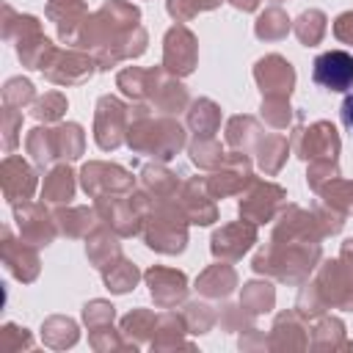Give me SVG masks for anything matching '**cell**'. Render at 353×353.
Returning <instances> with one entry per match:
<instances>
[{"label": "cell", "instance_id": "6da1fadb", "mask_svg": "<svg viewBox=\"0 0 353 353\" xmlns=\"http://www.w3.org/2000/svg\"><path fill=\"white\" fill-rule=\"evenodd\" d=\"M127 113H130L127 143L132 152L152 154L157 160H171L185 149V130L171 116L152 119L149 105H135Z\"/></svg>", "mask_w": 353, "mask_h": 353}, {"label": "cell", "instance_id": "7a4b0ae2", "mask_svg": "<svg viewBox=\"0 0 353 353\" xmlns=\"http://www.w3.org/2000/svg\"><path fill=\"white\" fill-rule=\"evenodd\" d=\"M320 262V243H268L254 256V270L279 281H303Z\"/></svg>", "mask_w": 353, "mask_h": 353}, {"label": "cell", "instance_id": "3957f363", "mask_svg": "<svg viewBox=\"0 0 353 353\" xmlns=\"http://www.w3.org/2000/svg\"><path fill=\"white\" fill-rule=\"evenodd\" d=\"M188 215L182 212L176 199H165V201H154L152 210L143 218L141 234L146 240L149 248L160 251V254H182L185 243H188Z\"/></svg>", "mask_w": 353, "mask_h": 353}, {"label": "cell", "instance_id": "277c9868", "mask_svg": "<svg viewBox=\"0 0 353 353\" xmlns=\"http://www.w3.org/2000/svg\"><path fill=\"white\" fill-rule=\"evenodd\" d=\"M130 108L119 99L105 94L97 102V113H94V141L102 152H113L127 141V127H130Z\"/></svg>", "mask_w": 353, "mask_h": 353}, {"label": "cell", "instance_id": "5b68a950", "mask_svg": "<svg viewBox=\"0 0 353 353\" xmlns=\"http://www.w3.org/2000/svg\"><path fill=\"white\" fill-rule=\"evenodd\" d=\"M80 185H83V190L91 199H99V196H124V193H132L135 176L127 168L116 165V163L91 160L80 171Z\"/></svg>", "mask_w": 353, "mask_h": 353}, {"label": "cell", "instance_id": "8992f818", "mask_svg": "<svg viewBox=\"0 0 353 353\" xmlns=\"http://www.w3.org/2000/svg\"><path fill=\"white\" fill-rule=\"evenodd\" d=\"M199 63V44L190 28L174 25L163 39V69L174 77H188Z\"/></svg>", "mask_w": 353, "mask_h": 353}, {"label": "cell", "instance_id": "52a82bcc", "mask_svg": "<svg viewBox=\"0 0 353 353\" xmlns=\"http://www.w3.org/2000/svg\"><path fill=\"white\" fill-rule=\"evenodd\" d=\"M292 146H295L298 157H303L306 163H312V160H336V154H339V132H336V127L331 121H314L306 130L295 127Z\"/></svg>", "mask_w": 353, "mask_h": 353}, {"label": "cell", "instance_id": "ba28073f", "mask_svg": "<svg viewBox=\"0 0 353 353\" xmlns=\"http://www.w3.org/2000/svg\"><path fill=\"white\" fill-rule=\"evenodd\" d=\"M254 182L251 174V160L245 152H229L223 157V163L218 168H212V174L207 176V188L212 193V199H223L232 193H243L248 185Z\"/></svg>", "mask_w": 353, "mask_h": 353}, {"label": "cell", "instance_id": "9c48e42d", "mask_svg": "<svg viewBox=\"0 0 353 353\" xmlns=\"http://www.w3.org/2000/svg\"><path fill=\"white\" fill-rule=\"evenodd\" d=\"M284 207V190L276 182H262L254 179L240 199V215L251 223H265L273 221V215Z\"/></svg>", "mask_w": 353, "mask_h": 353}, {"label": "cell", "instance_id": "30bf717a", "mask_svg": "<svg viewBox=\"0 0 353 353\" xmlns=\"http://www.w3.org/2000/svg\"><path fill=\"white\" fill-rule=\"evenodd\" d=\"M14 221L19 226V237L30 245H50L58 234L55 218H50L44 201H22L14 204Z\"/></svg>", "mask_w": 353, "mask_h": 353}, {"label": "cell", "instance_id": "8fae6325", "mask_svg": "<svg viewBox=\"0 0 353 353\" xmlns=\"http://www.w3.org/2000/svg\"><path fill=\"white\" fill-rule=\"evenodd\" d=\"M254 80H256L262 97H284V99H290V94L295 88V69H292V63L287 58H281L279 52H270V55L256 61Z\"/></svg>", "mask_w": 353, "mask_h": 353}, {"label": "cell", "instance_id": "7c38bea8", "mask_svg": "<svg viewBox=\"0 0 353 353\" xmlns=\"http://www.w3.org/2000/svg\"><path fill=\"white\" fill-rule=\"evenodd\" d=\"M312 77L317 85L328 91H350L353 88V55L345 50H328L314 58Z\"/></svg>", "mask_w": 353, "mask_h": 353}, {"label": "cell", "instance_id": "4fadbf2b", "mask_svg": "<svg viewBox=\"0 0 353 353\" xmlns=\"http://www.w3.org/2000/svg\"><path fill=\"white\" fill-rule=\"evenodd\" d=\"M256 243V223L251 221H234V223H226L221 226L212 240H210V251L215 259H223V262H234L240 259L251 245Z\"/></svg>", "mask_w": 353, "mask_h": 353}, {"label": "cell", "instance_id": "5bb4252c", "mask_svg": "<svg viewBox=\"0 0 353 353\" xmlns=\"http://www.w3.org/2000/svg\"><path fill=\"white\" fill-rule=\"evenodd\" d=\"M94 69H97L94 55H85L80 50H58L50 66L44 69V74L55 85H80L94 74Z\"/></svg>", "mask_w": 353, "mask_h": 353}, {"label": "cell", "instance_id": "9a60e30c", "mask_svg": "<svg viewBox=\"0 0 353 353\" xmlns=\"http://www.w3.org/2000/svg\"><path fill=\"white\" fill-rule=\"evenodd\" d=\"M176 201L182 207V212L188 215L190 223H199V226H210L212 221H218V207L212 201V193L207 188V179H188L182 182L179 193H176Z\"/></svg>", "mask_w": 353, "mask_h": 353}, {"label": "cell", "instance_id": "2e32d148", "mask_svg": "<svg viewBox=\"0 0 353 353\" xmlns=\"http://www.w3.org/2000/svg\"><path fill=\"white\" fill-rule=\"evenodd\" d=\"M143 279H146V287H149L154 303L163 306V309H174L185 298V292H188L185 273L182 270H174V268L154 265V268H149L143 273Z\"/></svg>", "mask_w": 353, "mask_h": 353}, {"label": "cell", "instance_id": "e0dca14e", "mask_svg": "<svg viewBox=\"0 0 353 353\" xmlns=\"http://www.w3.org/2000/svg\"><path fill=\"white\" fill-rule=\"evenodd\" d=\"M0 185H3L6 201H11V204L30 201V196L36 190V174L19 154H8L0 165Z\"/></svg>", "mask_w": 353, "mask_h": 353}, {"label": "cell", "instance_id": "ac0fdd59", "mask_svg": "<svg viewBox=\"0 0 353 353\" xmlns=\"http://www.w3.org/2000/svg\"><path fill=\"white\" fill-rule=\"evenodd\" d=\"M47 17L58 28V39L66 44H77L80 28L88 19L83 0H47Z\"/></svg>", "mask_w": 353, "mask_h": 353}, {"label": "cell", "instance_id": "d6986e66", "mask_svg": "<svg viewBox=\"0 0 353 353\" xmlns=\"http://www.w3.org/2000/svg\"><path fill=\"white\" fill-rule=\"evenodd\" d=\"M3 262L19 281H33L39 276V254L36 245L25 240H11V232L3 229Z\"/></svg>", "mask_w": 353, "mask_h": 353}, {"label": "cell", "instance_id": "ffe728a7", "mask_svg": "<svg viewBox=\"0 0 353 353\" xmlns=\"http://www.w3.org/2000/svg\"><path fill=\"white\" fill-rule=\"evenodd\" d=\"M165 77V69L163 66H154V69H141V66H127L119 72L116 77V85L121 88L124 97L135 99V102H143V99H152L160 80Z\"/></svg>", "mask_w": 353, "mask_h": 353}, {"label": "cell", "instance_id": "44dd1931", "mask_svg": "<svg viewBox=\"0 0 353 353\" xmlns=\"http://www.w3.org/2000/svg\"><path fill=\"white\" fill-rule=\"evenodd\" d=\"M179 179H176V174H171L165 165H143V171H141V190L149 196V199H154V201H165V199H176V193H179Z\"/></svg>", "mask_w": 353, "mask_h": 353}, {"label": "cell", "instance_id": "7402d4cb", "mask_svg": "<svg viewBox=\"0 0 353 353\" xmlns=\"http://www.w3.org/2000/svg\"><path fill=\"white\" fill-rule=\"evenodd\" d=\"M234 287H237V273H234V268L223 265V259L218 265H210L207 270H201V276L196 279V290L207 298H226Z\"/></svg>", "mask_w": 353, "mask_h": 353}, {"label": "cell", "instance_id": "603a6c76", "mask_svg": "<svg viewBox=\"0 0 353 353\" xmlns=\"http://www.w3.org/2000/svg\"><path fill=\"white\" fill-rule=\"evenodd\" d=\"M188 127H190V132H196L201 138H215V132L221 127V108L212 99L199 97L196 102L188 105Z\"/></svg>", "mask_w": 353, "mask_h": 353}, {"label": "cell", "instance_id": "cb8c5ba5", "mask_svg": "<svg viewBox=\"0 0 353 353\" xmlns=\"http://www.w3.org/2000/svg\"><path fill=\"white\" fill-rule=\"evenodd\" d=\"M152 105H154L163 116H174V113H179V110H185V108L190 105L188 88H185L174 74L165 72V77L160 80V85H157V91H154V97H152Z\"/></svg>", "mask_w": 353, "mask_h": 353}, {"label": "cell", "instance_id": "d4e9b609", "mask_svg": "<svg viewBox=\"0 0 353 353\" xmlns=\"http://www.w3.org/2000/svg\"><path fill=\"white\" fill-rule=\"evenodd\" d=\"M97 221H99L97 210L88 207H66L55 212L58 232H63L66 237H88L97 229Z\"/></svg>", "mask_w": 353, "mask_h": 353}, {"label": "cell", "instance_id": "484cf974", "mask_svg": "<svg viewBox=\"0 0 353 353\" xmlns=\"http://www.w3.org/2000/svg\"><path fill=\"white\" fill-rule=\"evenodd\" d=\"M273 347H306V325L301 323L298 312H284L276 317L273 323V336H270Z\"/></svg>", "mask_w": 353, "mask_h": 353}, {"label": "cell", "instance_id": "4316f807", "mask_svg": "<svg viewBox=\"0 0 353 353\" xmlns=\"http://www.w3.org/2000/svg\"><path fill=\"white\" fill-rule=\"evenodd\" d=\"M287 154H290V141L279 132L262 135L256 143V163L265 174H279L281 165L287 163Z\"/></svg>", "mask_w": 353, "mask_h": 353}, {"label": "cell", "instance_id": "83f0119b", "mask_svg": "<svg viewBox=\"0 0 353 353\" xmlns=\"http://www.w3.org/2000/svg\"><path fill=\"white\" fill-rule=\"evenodd\" d=\"M74 171L63 163V165H55L47 176H44V185H41V199L50 201V204H69L72 196H74Z\"/></svg>", "mask_w": 353, "mask_h": 353}, {"label": "cell", "instance_id": "f1b7e54d", "mask_svg": "<svg viewBox=\"0 0 353 353\" xmlns=\"http://www.w3.org/2000/svg\"><path fill=\"white\" fill-rule=\"evenodd\" d=\"M262 124L254 119V116H232L226 121V143L237 152H245V149H256L259 138H262Z\"/></svg>", "mask_w": 353, "mask_h": 353}, {"label": "cell", "instance_id": "f546056e", "mask_svg": "<svg viewBox=\"0 0 353 353\" xmlns=\"http://www.w3.org/2000/svg\"><path fill=\"white\" fill-rule=\"evenodd\" d=\"M85 254H88L91 265L99 268V270H102L105 265H110L113 259H119V256H121V245H119V240H116V232H110L108 226H105V229H94V232L88 234Z\"/></svg>", "mask_w": 353, "mask_h": 353}, {"label": "cell", "instance_id": "4dcf8cb0", "mask_svg": "<svg viewBox=\"0 0 353 353\" xmlns=\"http://www.w3.org/2000/svg\"><path fill=\"white\" fill-rule=\"evenodd\" d=\"M102 279H105V287L110 290V292H130L135 284H138V279H141V273H138V268L130 262V259H124V256H119V259H113L110 265H105L102 268Z\"/></svg>", "mask_w": 353, "mask_h": 353}, {"label": "cell", "instance_id": "1f68e13d", "mask_svg": "<svg viewBox=\"0 0 353 353\" xmlns=\"http://www.w3.org/2000/svg\"><path fill=\"white\" fill-rule=\"evenodd\" d=\"M154 328H157V314L149 309H132L121 320V334L127 336V345H132V347H138L143 339L154 336Z\"/></svg>", "mask_w": 353, "mask_h": 353}, {"label": "cell", "instance_id": "d6a6232c", "mask_svg": "<svg viewBox=\"0 0 353 353\" xmlns=\"http://www.w3.org/2000/svg\"><path fill=\"white\" fill-rule=\"evenodd\" d=\"M290 17H287V11H281L279 6H270V8H265L259 17H256V22H254V33H256V39H262V41H279V39H284L287 33H290Z\"/></svg>", "mask_w": 353, "mask_h": 353}, {"label": "cell", "instance_id": "836d02e7", "mask_svg": "<svg viewBox=\"0 0 353 353\" xmlns=\"http://www.w3.org/2000/svg\"><path fill=\"white\" fill-rule=\"evenodd\" d=\"M292 30H295V36H298V41L303 47H314V44L323 41V36L328 30V19H325V14L320 8H309L295 19Z\"/></svg>", "mask_w": 353, "mask_h": 353}, {"label": "cell", "instance_id": "e575fe53", "mask_svg": "<svg viewBox=\"0 0 353 353\" xmlns=\"http://www.w3.org/2000/svg\"><path fill=\"white\" fill-rule=\"evenodd\" d=\"M55 135V152L58 157L63 160H77L85 149V135H83V127L74 124V121H66V124H58L52 130Z\"/></svg>", "mask_w": 353, "mask_h": 353}, {"label": "cell", "instance_id": "d590c367", "mask_svg": "<svg viewBox=\"0 0 353 353\" xmlns=\"http://www.w3.org/2000/svg\"><path fill=\"white\" fill-rule=\"evenodd\" d=\"M25 149H28L30 160H33L39 168L50 165V163L58 157V152H55V135H52V130H47V127H33V130L28 132V138H25Z\"/></svg>", "mask_w": 353, "mask_h": 353}, {"label": "cell", "instance_id": "8d00e7d4", "mask_svg": "<svg viewBox=\"0 0 353 353\" xmlns=\"http://www.w3.org/2000/svg\"><path fill=\"white\" fill-rule=\"evenodd\" d=\"M240 303H243V309H248L251 314L270 312L273 303H276V290H273L268 281H248V284H243Z\"/></svg>", "mask_w": 353, "mask_h": 353}, {"label": "cell", "instance_id": "74e56055", "mask_svg": "<svg viewBox=\"0 0 353 353\" xmlns=\"http://www.w3.org/2000/svg\"><path fill=\"white\" fill-rule=\"evenodd\" d=\"M188 154H190V160H193L199 168H207V171L218 168V165L223 163V157H226V152L221 149V143H218L215 138H201V135H196V138L188 143Z\"/></svg>", "mask_w": 353, "mask_h": 353}, {"label": "cell", "instance_id": "f35d334b", "mask_svg": "<svg viewBox=\"0 0 353 353\" xmlns=\"http://www.w3.org/2000/svg\"><path fill=\"white\" fill-rule=\"evenodd\" d=\"M320 199L328 204V207H334L336 212H342V215H353V182L350 179H331L323 190H320Z\"/></svg>", "mask_w": 353, "mask_h": 353}, {"label": "cell", "instance_id": "ab89813d", "mask_svg": "<svg viewBox=\"0 0 353 353\" xmlns=\"http://www.w3.org/2000/svg\"><path fill=\"white\" fill-rule=\"evenodd\" d=\"M41 331H44V342L52 347H66L77 342V323L69 317H50Z\"/></svg>", "mask_w": 353, "mask_h": 353}, {"label": "cell", "instance_id": "60d3db41", "mask_svg": "<svg viewBox=\"0 0 353 353\" xmlns=\"http://www.w3.org/2000/svg\"><path fill=\"white\" fill-rule=\"evenodd\" d=\"M63 113H66V97H63L61 91H47V94H44L41 99H36V105H33V116H36L39 121H44V124L61 121Z\"/></svg>", "mask_w": 353, "mask_h": 353}, {"label": "cell", "instance_id": "b9f144b4", "mask_svg": "<svg viewBox=\"0 0 353 353\" xmlns=\"http://www.w3.org/2000/svg\"><path fill=\"white\" fill-rule=\"evenodd\" d=\"M259 110H262V119L276 130H287L292 121V108L284 97H265Z\"/></svg>", "mask_w": 353, "mask_h": 353}, {"label": "cell", "instance_id": "7bdbcfd3", "mask_svg": "<svg viewBox=\"0 0 353 353\" xmlns=\"http://www.w3.org/2000/svg\"><path fill=\"white\" fill-rule=\"evenodd\" d=\"M182 317H185V325H188V334H207L215 323V312L207 306V303H185L182 309Z\"/></svg>", "mask_w": 353, "mask_h": 353}, {"label": "cell", "instance_id": "ee69618b", "mask_svg": "<svg viewBox=\"0 0 353 353\" xmlns=\"http://www.w3.org/2000/svg\"><path fill=\"white\" fill-rule=\"evenodd\" d=\"M33 97H36L33 83L25 80V77H11V80L3 85V102H6V108H17V110H19V108L30 105Z\"/></svg>", "mask_w": 353, "mask_h": 353}, {"label": "cell", "instance_id": "f6af8a7d", "mask_svg": "<svg viewBox=\"0 0 353 353\" xmlns=\"http://www.w3.org/2000/svg\"><path fill=\"white\" fill-rule=\"evenodd\" d=\"M325 306H328V301L323 298V292H320V287H317L314 281L306 284V287L298 292L295 312H298L301 317H320V314L325 312Z\"/></svg>", "mask_w": 353, "mask_h": 353}, {"label": "cell", "instance_id": "bcb514c9", "mask_svg": "<svg viewBox=\"0 0 353 353\" xmlns=\"http://www.w3.org/2000/svg\"><path fill=\"white\" fill-rule=\"evenodd\" d=\"M221 3H223V0H168L165 8H168V14H171L176 22H188V19H193V17L201 14V11L218 8Z\"/></svg>", "mask_w": 353, "mask_h": 353}, {"label": "cell", "instance_id": "7dc6e473", "mask_svg": "<svg viewBox=\"0 0 353 353\" xmlns=\"http://www.w3.org/2000/svg\"><path fill=\"white\" fill-rule=\"evenodd\" d=\"M339 176V165H336V160H312L309 163V171H306V182H309V188L312 190H323L331 179H336Z\"/></svg>", "mask_w": 353, "mask_h": 353}, {"label": "cell", "instance_id": "c3c4849f", "mask_svg": "<svg viewBox=\"0 0 353 353\" xmlns=\"http://www.w3.org/2000/svg\"><path fill=\"white\" fill-rule=\"evenodd\" d=\"M113 303H108V301H91V303H85L83 306V320H85V325H88V331L91 328H99V325H110L113 323Z\"/></svg>", "mask_w": 353, "mask_h": 353}, {"label": "cell", "instance_id": "681fc988", "mask_svg": "<svg viewBox=\"0 0 353 353\" xmlns=\"http://www.w3.org/2000/svg\"><path fill=\"white\" fill-rule=\"evenodd\" d=\"M314 221H317V226H320L323 237L336 234V232H342V226H345V215H342V212H336L334 207H328L325 201H323L320 207H314Z\"/></svg>", "mask_w": 353, "mask_h": 353}, {"label": "cell", "instance_id": "f907efd6", "mask_svg": "<svg viewBox=\"0 0 353 353\" xmlns=\"http://www.w3.org/2000/svg\"><path fill=\"white\" fill-rule=\"evenodd\" d=\"M251 312L245 309L243 312V303H237V306H223V312L218 314V320H221V328H226V331H243V328H251Z\"/></svg>", "mask_w": 353, "mask_h": 353}, {"label": "cell", "instance_id": "816d5d0a", "mask_svg": "<svg viewBox=\"0 0 353 353\" xmlns=\"http://www.w3.org/2000/svg\"><path fill=\"white\" fill-rule=\"evenodd\" d=\"M314 336H328V339H331V347L342 345V347L353 350V342L345 339V325H342L336 317H323V320L317 323V328H314Z\"/></svg>", "mask_w": 353, "mask_h": 353}, {"label": "cell", "instance_id": "f5cc1de1", "mask_svg": "<svg viewBox=\"0 0 353 353\" xmlns=\"http://www.w3.org/2000/svg\"><path fill=\"white\" fill-rule=\"evenodd\" d=\"M22 124V116L17 113V108H3V130H6V149H14L17 143V130Z\"/></svg>", "mask_w": 353, "mask_h": 353}, {"label": "cell", "instance_id": "db71d44e", "mask_svg": "<svg viewBox=\"0 0 353 353\" xmlns=\"http://www.w3.org/2000/svg\"><path fill=\"white\" fill-rule=\"evenodd\" d=\"M334 36L345 44H353V11H342L334 19Z\"/></svg>", "mask_w": 353, "mask_h": 353}, {"label": "cell", "instance_id": "11a10c76", "mask_svg": "<svg viewBox=\"0 0 353 353\" xmlns=\"http://www.w3.org/2000/svg\"><path fill=\"white\" fill-rule=\"evenodd\" d=\"M339 113H342V124L353 132V94H350V97H345V102H342Z\"/></svg>", "mask_w": 353, "mask_h": 353}, {"label": "cell", "instance_id": "9f6ffc18", "mask_svg": "<svg viewBox=\"0 0 353 353\" xmlns=\"http://www.w3.org/2000/svg\"><path fill=\"white\" fill-rule=\"evenodd\" d=\"M226 3H232L237 11H256L262 0H226Z\"/></svg>", "mask_w": 353, "mask_h": 353}, {"label": "cell", "instance_id": "6f0895ef", "mask_svg": "<svg viewBox=\"0 0 353 353\" xmlns=\"http://www.w3.org/2000/svg\"><path fill=\"white\" fill-rule=\"evenodd\" d=\"M276 3H281V0H276Z\"/></svg>", "mask_w": 353, "mask_h": 353}]
</instances>
